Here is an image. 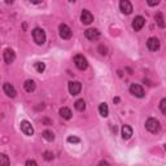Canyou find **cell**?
Returning <instances> with one entry per match:
<instances>
[{
	"label": "cell",
	"instance_id": "26",
	"mask_svg": "<svg viewBox=\"0 0 166 166\" xmlns=\"http://www.w3.org/2000/svg\"><path fill=\"white\" fill-rule=\"evenodd\" d=\"M53 158V155L51 152H44V160H47V161H51V160Z\"/></svg>",
	"mask_w": 166,
	"mask_h": 166
},
{
	"label": "cell",
	"instance_id": "27",
	"mask_svg": "<svg viewBox=\"0 0 166 166\" xmlns=\"http://www.w3.org/2000/svg\"><path fill=\"white\" fill-rule=\"evenodd\" d=\"M25 166H38V164H36L34 160H29V161H26V165Z\"/></svg>",
	"mask_w": 166,
	"mask_h": 166
},
{
	"label": "cell",
	"instance_id": "10",
	"mask_svg": "<svg viewBox=\"0 0 166 166\" xmlns=\"http://www.w3.org/2000/svg\"><path fill=\"white\" fill-rule=\"evenodd\" d=\"M81 90H82V84H81V82H77V81H74V82H69V92H70V95L75 96V95H78L79 92H81Z\"/></svg>",
	"mask_w": 166,
	"mask_h": 166
},
{
	"label": "cell",
	"instance_id": "5",
	"mask_svg": "<svg viewBox=\"0 0 166 166\" xmlns=\"http://www.w3.org/2000/svg\"><path fill=\"white\" fill-rule=\"evenodd\" d=\"M144 25H145V18L144 17L136 16L132 20V29L135 30V31H140V30L144 27Z\"/></svg>",
	"mask_w": 166,
	"mask_h": 166
},
{
	"label": "cell",
	"instance_id": "25",
	"mask_svg": "<svg viewBox=\"0 0 166 166\" xmlns=\"http://www.w3.org/2000/svg\"><path fill=\"white\" fill-rule=\"evenodd\" d=\"M160 109L164 114H166V99H162L161 103H160Z\"/></svg>",
	"mask_w": 166,
	"mask_h": 166
},
{
	"label": "cell",
	"instance_id": "30",
	"mask_svg": "<svg viewBox=\"0 0 166 166\" xmlns=\"http://www.w3.org/2000/svg\"><path fill=\"white\" fill-rule=\"evenodd\" d=\"M99 51H100L101 55H107V48L104 47V46H100V47H99Z\"/></svg>",
	"mask_w": 166,
	"mask_h": 166
},
{
	"label": "cell",
	"instance_id": "6",
	"mask_svg": "<svg viewBox=\"0 0 166 166\" xmlns=\"http://www.w3.org/2000/svg\"><path fill=\"white\" fill-rule=\"evenodd\" d=\"M84 36L87 38L88 40H97V39H100V31L97 29H87L84 31Z\"/></svg>",
	"mask_w": 166,
	"mask_h": 166
},
{
	"label": "cell",
	"instance_id": "21",
	"mask_svg": "<svg viewBox=\"0 0 166 166\" xmlns=\"http://www.w3.org/2000/svg\"><path fill=\"white\" fill-rule=\"evenodd\" d=\"M42 136L46 140H48V141H53V140H55V134H53L52 131H50V130H46V131H43Z\"/></svg>",
	"mask_w": 166,
	"mask_h": 166
},
{
	"label": "cell",
	"instance_id": "17",
	"mask_svg": "<svg viewBox=\"0 0 166 166\" xmlns=\"http://www.w3.org/2000/svg\"><path fill=\"white\" fill-rule=\"evenodd\" d=\"M23 87H25V90L27 91V92H33L34 90H35V82L34 81H31V79H27V81L23 83Z\"/></svg>",
	"mask_w": 166,
	"mask_h": 166
},
{
	"label": "cell",
	"instance_id": "7",
	"mask_svg": "<svg viewBox=\"0 0 166 166\" xmlns=\"http://www.w3.org/2000/svg\"><path fill=\"white\" fill-rule=\"evenodd\" d=\"M119 9L123 14H131L132 13V4L128 0H121L119 2Z\"/></svg>",
	"mask_w": 166,
	"mask_h": 166
},
{
	"label": "cell",
	"instance_id": "4",
	"mask_svg": "<svg viewBox=\"0 0 166 166\" xmlns=\"http://www.w3.org/2000/svg\"><path fill=\"white\" fill-rule=\"evenodd\" d=\"M59 30H60V36L63 39H70L71 38V35H73L71 29L67 25H65V23H61V25L59 26Z\"/></svg>",
	"mask_w": 166,
	"mask_h": 166
},
{
	"label": "cell",
	"instance_id": "29",
	"mask_svg": "<svg viewBox=\"0 0 166 166\" xmlns=\"http://www.w3.org/2000/svg\"><path fill=\"white\" fill-rule=\"evenodd\" d=\"M147 3H148V5H151V7H155V5H158V4H160L158 0H156V2H152V0H148Z\"/></svg>",
	"mask_w": 166,
	"mask_h": 166
},
{
	"label": "cell",
	"instance_id": "1",
	"mask_svg": "<svg viewBox=\"0 0 166 166\" xmlns=\"http://www.w3.org/2000/svg\"><path fill=\"white\" fill-rule=\"evenodd\" d=\"M33 38H34V42L38 46L44 44V43H46V33H44V30L40 29V27H35L33 30Z\"/></svg>",
	"mask_w": 166,
	"mask_h": 166
},
{
	"label": "cell",
	"instance_id": "8",
	"mask_svg": "<svg viewBox=\"0 0 166 166\" xmlns=\"http://www.w3.org/2000/svg\"><path fill=\"white\" fill-rule=\"evenodd\" d=\"M20 126H21V131L25 134V135H27V136H31V135H34V128H33L31 123H30L29 121H21Z\"/></svg>",
	"mask_w": 166,
	"mask_h": 166
},
{
	"label": "cell",
	"instance_id": "20",
	"mask_svg": "<svg viewBox=\"0 0 166 166\" xmlns=\"http://www.w3.org/2000/svg\"><path fill=\"white\" fill-rule=\"evenodd\" d=\"M74 107H75V109H77V110H79V112H83V110L86 109V103H84V100H83V99H79V100H77V101H75Z\"/></svg>",
	"mask_w": 166,
	"mask_h": 166
},
{
	"label": "cell",
	"instance_id": "15",
	"mask_svg": "<svg viewBox=\"0 0 166 166\" xmlns=\"http://www.w3.org/2000/svg\"><path fill=\"white\" fill-rule=\"evenodd\" d=\"M121 132H122V138H123L125 140H128V139L132 136V128L128 126V125H123V126H122Z\"/></svg>",
	"mask_w": 166,
	"mask_h": 166
},
{
	"label": "cell",
	"instance_id": "31",
	"mask_svg": "<svg viewBox=\"0 0 166 166\" xmlns=\"http://www.w3.org/2000/svg\"><path fill=\"white\" fill-rule=\"evenodd\" d=\"M97 166H109V164H108L107 161H100Z\"/></svg>",
	"mask_w": 166,
	"mask_h": 166
},
{
	"label": "cell",
	"instance_id": "18",
	"mask_svg": "<svg viewBox=\"0 0 166 166\" xmlns=\"http://www.w3.org/2000/svg\"><path fill=\"white\" fill-rule=\"evenodd\" d=\"M155 20H156L157 25L160 27H165V20H164V16H162L161 12H157L156 16H155Z\"/></svg>",
	"mask_w": 166,
	"mask_h": 166
},
{
	"label": "cell",
	"instance_id": "33",
	"mask_svg": "<svg viewBox=\"0 0 166 166\" xmlns=\"http://www.w3.org/2000/svg\"><path fill=\"white\" fill-rule=\"evenodd\" d=\"M164 148H165V151H166V144H165V145H164Z\"/></svg>",
	"mask_w": 166,
	"mask_h": 166
},
{
	"label": "cell",
	"instance_id": "3",
	"mask_svg": "<svg viewBox=\"0 0 166 166\" xmlns=\"http://www.w3.org/2000/svg\"><path fill=\"white\" fill-rule=\"evenodd\" d=\"M74 63L79 70H86L88 66L87 60H86V57H83V55H77V56H74Z\"/></svg>",
	"mask_w": 166,
	"mask_h": 166
},
{
	"label": "cell",
	"instance_id": "19",
	"mask_svg": "<svg viewBox=\"0 0 166 166\" xmlns=\"http://www.w3.org/2000/svg\"><path fill=\"white\" fill-rule=\"evenodd\" d=\"M99 112H100V115L101 117H108L109 114V109H108V105L105 103H101L99 105Z\"/></svg>",
	"mask_w": 166,
	"mask_h": 166
},
{
	"label": "cell",
	"instance_id": "11",
	"mask_svg": "<svg viewBox=\"0 0 166 166\" xmlns=\"http://www.w3.org/2000/svg\"><path fill=\"white\" fill-rule=\"evenodd\" d=\"M3 59L5 61V64H12L16 59V55H14V51L10 50V48H7L3 53Z\"/></svg>",
	"mask_w": 166,
	"mask_h": 166
},
{
	"label": "cell",
	"instance_id": "32",
	"mask_svg": "<svg viewBox=\"0 0 166 166\" xmlns=\"http://www.w3.org/2000/svg\"><path fill=\"white\" fill-rule=\"evenodd\" d=\"M113 103L118 104V103H119V97H114V99H113Z\"/></svg>",
	"mask_w": 166,
	"mask_h": 166
},
{
	"label": "cell",
	"instance_id": "9",
	"mask_svg": "<svg viewBox=\"0 0 166 166\" xmlns=\"http://www.w3.org/2000/svg\"><path fill=\"white\" fill-rule=\"evenodd\" d=\"M130 94L134 95V96H136V97H143L144 96V90H143V87H141L140 84L132 83L130 86Z\"/></svg>",
	"mask_w": 166,
	"mask_h": 166
},
{
	"label": "cell",
	"instance_id": "16",
	"mask_svg": "<svg viewBox=\"0 0 166 166\" xmlns=\"http://www.w3.org/2000/svg\"><path fill=\"white\" fill-rule=\"evenodd\" d=\"M60 115L63 117L64 119H70L71 115H73V113H71V110H70L69 108H61V109H60Z\"/></svg>",
	"mask_w": 166,
	"mask_h": 166
},
{
	"label": "cell",
	"instance_id": "28",
	"mask_svg": "<svg viewBox=\"0 0 166 166\" xmlns=\"http://www.w3.org/2000/svg\"><path fill=\"white\" fill-rule=\"evenodd\" d=\"M42 123H44V125H47V126H50V125H52V122L48 119V118H42Z\"/></svg>",
	"mask_w": 166,
	"mask_h": 166
},
{
	"label": "cell",
	"instance_id": "22",
	"mask_svg": "<svg viewBox=\"0 0 166 166\" xmlns=\"http://www.w3.org/2000/svg\"><path fill=\"white\" fill-rule=\"evenodd\" d=\"M34 67H35V70L38 71V73H43V71L46 70V65H44V63H40V61L35 63V64H34Z\"/></svg>",
	"mask_w": 166,
	"mask_h": 166
},
{
	"label": "cell",
	"instance_id": "23",
	"mask_svg": "<svg viewBox=\"0 0 166 166\" xmlns=\"http://www.w3.org/2000/svg\"><path fill=\"white\" fill-rule=\"evenodd\" d=\"M0 162H2V166H9V158L7 155L2 153L0 155Z\"/></svg>",
	"mask_w": 166,
	"mask_h": 166
},
{
	"label": "cell",
	"instance_id": "24",
	"mask_svg": "<svg viewBox=\"0 0 166 166\" xmlns=\"http://www.w3.org/2000/svg\"><path fill=\"white\" fill-rule=\"evenodd\" d=\"M69 143H73V144H78V143H81V139L77 138V136H67L66 139Z\"/></svg>",
	"mask_w": 166,
	"mask_h": 166
},
{
	"label": "cell",
	"instance_id": "2",
	"mask_svg": "<svg viewBox=\"0 0 166 166\" xmlns=\"http://www.w3.org/2000/svg\"><path fill=\"white\" fill-rule=\"evenodd\" d=\"M145 128L149 132H152V134H157L160 131V128H161V125H160L158 119H156V118H148V119H147V122H145Z\"/></svg>",
	"mask_w": 166,
	"mask_h": 166
},
{
	"label": "cell",
	"instance_id": "14",
	"mask_svg": "<svg viewBox=\"0 0 166 166\" xmlns=\"http://www.w3.org/2000/svg\"><path fill=\"white\" fill-rule=\"evenodd\" d=\"M147 46H148V48L151 51L156 52L160 50V40L157 38H149L148 40H147Z\"/></svg>",
	"mask_w": 166,
	"mask_h": 166
},
{
	"label": "cell",
	"instance_id": "12",
	"mask_svg": "<svg viewBox=\"0 0 166 166\" xmlns=\"http://www.w3.org/2000/svg\"><path fill=\"white\" fill-rule=\"evenodd\" d=\"M81 21L84 23V25H90V23L94 21V16H92V13H91L90 10L83 9L82 10V14H81Z\"/></svg>",
	"mask_w": 166,
	"mask_h": 166
},
{
	"label": "cell",
	"instance_id": "13",
	"mask_svg": "<svg viewBox=\"0 0 166 166\" xmlns=\"http://www.w3.org/2000/svg\"><path fill=\"white\" fill-rule=\"evenodd\" d=\"M3 91H4V94L9 97H16V95H17L16 88L10 83H4L3 84Z\"/></svg>",
	"mask_w": 166,
	"mask_h": 166
}]
</instances>
